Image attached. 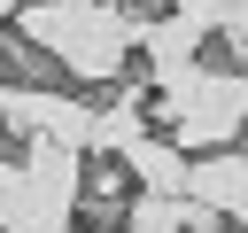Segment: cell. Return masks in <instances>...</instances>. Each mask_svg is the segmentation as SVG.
<instances>
[{
	"label": "cell",
	"instance_id": "cell-5",
	"mask_svg": "<svg viewBox=\"0 0 248 233\" xmlns=\"http://www.w3.org/2000/svg\"><path fill=\"white\" fill-rule=\"evenodd\" d=\"M116 163H124V179H140V194H178V186H186V155H178L163 132L124 140V148H116Z\"/></svg>",
	"mask_w": 248,
	"mask_h": 233
},
{
	"label": "cell",
	"instance_id": "cell-1",
	"mask_svg": "<svg viewBox=\"0 0 248 233\" xmlns=\"http://www.w3.org/2000/svg\"><path fill=\"white\" fill-rule=\"evenodd\" d=\"M140 8H108V0H23L8 16V31L46 54L54 70L85 78V85H116L124 78V54L140 47Z\"/></svg>",
	"mask_w": 248,
	"mask_h": 233
},
{
	"label": "cell",
	"instance_id": "cell-7",
	"mask_svg": "<svg viewBox=\"0 0 248 233\" xmlns=\"http://www.w3.org/2000/svg\"><path fill=\"white\" fill-rule=\"evenodd\" d=\"M124 210H132V194H124V163H85V179H78V202H70V217H85V225H101V233H116L124 225Z\"/></svg>",
	"mask_w": 248,
	"mask_h": 233
},
{
	"label": "cell",
	"instance_id": "cell-4",
	"mask_svg": "<svg viewBox=\"0 0 248 233\" xmlns=\"http://www.w3.org/2000/svg\"><path fill=\"white\" fill-rule=\"evenodd\" d=\"M116 233H225V217H209L186 194H132V210H124Z\"/></svg>",
	"mask_w": 248,
	"mask_h": 233
},
{
	"label": "cell",
	"instance_id": "cell-6",
	"mask_svg": "<svg viewBox=\"0 0 248 233\" xmlns=\"http://www.w3.org/2000/svg\"><path fill=\"white\" fill-rule=\"evenodd\" d=\"M16 171H23V179H31L39 194H54V202H78V179H85V155H78V148H62V140H23Z\"/></svg>",
	"mask_w": 248,
	"mask_h": 233
},
{
	"label": "cell",
	"instance_id": "cell-2",
	"mask_svg": "<svg viewBox=\"0 0 248 233\" xmlns=\"http://www.w3.org/2000/svg\"><path fill=\"white\" fill-rule=\"evenodd\" d=\"M0 124H8L16 140H62V148L85 155V140H93V101H78V93H62V85H0Z\"/></svg>",
	"mask_w": 248,
	"mask_h": 233
},
{
	"label": "cell",
	"instance_id": "cell-3",
	"mask_svg": "<svg viewBox=\"0 0 248 233\" xmlns=\"http://www.w3.org/2000/svg\"><path fill=\"white\" fill-rule=\"evenodd\" d=\"M186 202H202L209 217H240L248 202V148H217V155H186Z\"/></svg>",
	"mask_w": 248,
	"mask_h": 233
}]
</instances>
